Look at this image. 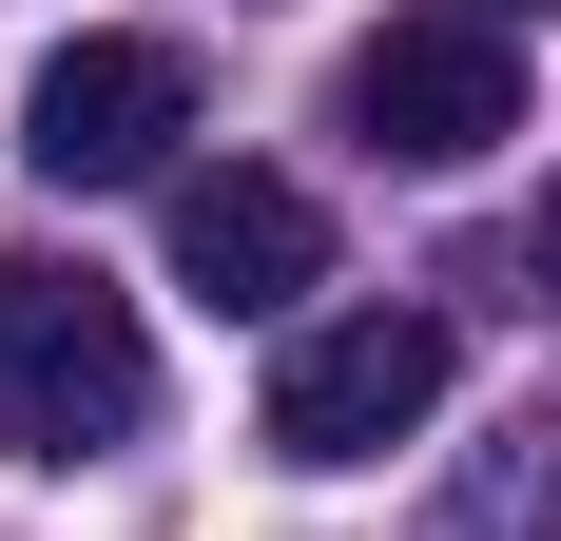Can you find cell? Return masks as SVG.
Instances as JSON below:
<instances>
[{
    "label": "cell",
    "instance_id": "obj_1",
    "mask_svg": "<svg viewBox=\"0 0 561 541\" xmlns=\"http://www.w3.org/2000/svg\"><path fill=\"white\" fill-rule=\"evenodd\" d=\"M156 426V329L78 252H0V445L20 464H116Z\"/></svg>",
    "mask_w": 561,
    "mask_h": 541
},
{
    "label": "cell",
    "instance_id": "obj_2",
    "mask_svg": "<svg viewBox=\"0 0 561 541\" xmlns=\"http://www.w3.org/2000/svg\"><path fill=\"white\" fill-rule=\"evenodd\" d=\"M330 116L368 136V156H407V174H465V156H504V136H523V39L484 20V0H407V20L348 39Z\"/></svg>",
    "mask_w": 561,
    "mask_h": 541
},
{
    "label": "cell",
    "instance_id": "obj_4",
    "mask_svg": "<svg viewBox=\"0 0 561 541\" xmlns=\"http://www.w3.org/2000/svg\"><path fill=\"white\" fill-rule=\"evenodd\" d=\"M174 136H194V39H136V20L58 39L39 97H20V174L39 194H136V174H174Z\"/></svg>",
    "mask_w": 561,
    "mask_h": 541
},
{
    "label": "cell",
    "instance_id": "obj_3",
    "mask_svg": "<svg viewBox=\"0 0 561 541\" xmlns=\"http://www.w3.org/2000/svg\"><path fill=\"white\" fill-rule=\"evenodd\" d=\"M426 406H446V310H407V290L272 348V464H388Z\"/></svg>",
    "mask_w": 561,
    "mask_h": 541
},
{
    "label": "cell",
    "instance_id": "obj_8",
    "mask_svg": "<svg viewBox=\"0 0 561 541\" xmlns=\"http://www.w3.org/2000/svg\"><path fill=\"white\" fill-rule=\"evenodd\" d=\"M484 20H523V0H484Z\"/></svg>",
    "mask_w": 561,
    "mask_h": 541
},
{
    "label": "cell",
    "instance_id": "obj_5",
    "mask_svg": "<svg viewBox=\"0 0 561 541\" xmlns=\"http://www.w3.org/2000/svg\"><path fill=\"white\" fill-rule=\"evenodd\" d=\"M330 270V214L290 194V174H252V156H214V174H174V290L214 329H252V310H290Z\"/></svg>",
    "mask_w": 561,
    "mask_h": 541
},
{
    "label": "cell",
    "instance_id": "obj_7",
    "mask_svg": "<svg viewBox=\"0 0 561 541\" xmlns=\"http://www.w3.org/2000/svg\"><path fill=\"white\" fill-rule=\"evenodd\" d=\"M523 290H542V310H561V194H542V214H523Z\"/></svg>",
    "mask_w": 561,
    "mask_h": 541
},
{
    "label": "cell",
    "instance_id": "obj_6",
    "mask_svg": "<svg viewBox=\"0 0 561 541\" xmlns=\"http://www.w3.org/2000/svg\"><path fill=\"white\" fill-rule=\"evenodd\" d=\"M446 541H561V426L484 445V464H465V503H446Z\"/></svg>",
    "mask_w": 561,
    "mask_h": 541
}]
</instances>
